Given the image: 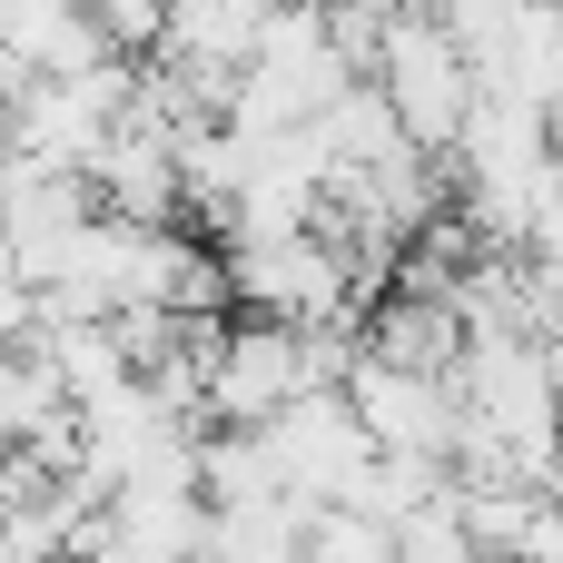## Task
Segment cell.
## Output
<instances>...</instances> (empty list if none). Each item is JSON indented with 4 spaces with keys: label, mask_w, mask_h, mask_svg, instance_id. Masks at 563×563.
<instances>
[{
    "label": "cell",
    "mask_w": 563,
    "mask_h": 563,
    "mask_svg": "<svg viewBox=\"0 0 563 563\" xmlns=\"http://www.w3.org/2000/svg\"><path fill=\"white\" fill-rule=\"evenodd\" d=\"M257 445H267V465H277V495H297L307 515L346 505L356 475L376 465V445H366V426L346 416V396H297L277 426H257Z\"/></svg>",
    "instance_id": "obj_5"
},
{
    "label": "cell",
    "mask_w": 563,
    "mask_h": 563,
    "mask_svg": "<svg viewBox=\"0 0 563 563\" xmlns=\"http://www.w3.org/2000/svg\"><path fill=\"white\" fill-rule=\"evenodd\" d=\"M218 257H228V307H238V317H267V327H346V317H366L346 257H336L317 228H297V238H247V247H218Z\"/></svg>",
    "instance_id": "obj_1"
},
{
    "label": "cell",
    "mask_w": 563,
    "mask_h": 563,
    "mask_svg": "<svg viewBox=\"0 0 563 563\" xmlns=\"http://www.w3.org/2000/svg\"><path fill=\"white\" fill-rule=\"evenodd\" d=\"M346 416L366 426V445L376 455H416V465H445L455 455V426H465V406H455V376H396V366H346Z\"/></svg>",
    "instance_id": "obj_6"
},
{
    "label": "cell",
    "mask_w": 563,
    "mask_h": 563,
    "mask_svg": "<svg viewBox=\"0 0 563 563\" xmlns=\"http://www.w3.org/2000/svg\"><path fill=\"white\" fill-rule=\"evenodd\" d=\"M297 563H396V534L366 525V515H346V505H327V515H307Z\"/></svg>",
    "instance_id": "obj_10"
},
{
    "label": "cell",
    "mask_w": 563,
    "mask_h": 563,
    "mask_svg": "<svg viewBox=\"0 0 563 563\" xmlns=\"http://www.w3.org/2000/svg\"><path fill=\"white\" fill-rule=\"evenodd\" d=\"M376 10H396V20H435L445 0H376Z\"/></svg>",
    "instance_id": "obj_11"
},
{
    "label": "cell",
    "mask_w": 563,
    "mask_h": 563,
    "mask_svg": "<svg viewBox=\"0 0 563 563\" xmlns=\"http://www.w3.org/2000/svg\"><path fill=\"white\" fill-rule=\"evenodd\" d=\"M79 20L99 30L109 59H158V40H168V0H79Z\"/></svg>",
    "instance_id": "obj_9"
},
{
    "label": "cell",
    "mask_w": 563,
    "mask_h": 563,
    "mask_svg": "<svg viewBox=\"0 0 563 563\" xmlns=\"http://www.w3.org/2000/svg\"><path fill=\"white\" fill-rule=\"evenodd\" d=\"M297 396H317L307 386V336L297 327H267V317H228L218 346H208V366H198V416L228 426V435H257Z\"/></svg>",
    "instance_id": "obj_4"
},
{
    "label": "cell",
    "mask_w": 563,
    "mask_h": 563,
    "mask_svg": "<svg viewBox=\"0 0 563 563\" xmlns=\"http://www.w3.org/2000/svg\"><path fill=\"white\" fill-rule=\"evenodd\" d=\"M307 10H336V0H307Z\"/></svg>",
    "instance_id": "obj_12"
},
{
    "label": "cell",
    "mask_w": 563,
    "mask_h": 563,
    "mask_svg": "<svg viewBox=\"0 0 563 563\" xmlns=\"http://www.w3.org/2000/svg\"><path fill=\"white\" fill-rule=\"evenodd\" d=\"M129 89H139V59H99V69H79V79H20V89H10V158L89 178V158H99L109 129L129 119Z\"/></svg>",
    "instance_id": "obj_3"
},
{
    "label": "cell",
    "mask_w": 563,
    "mask_h": 563,
    "mask_svg": "<svg viewBox=\"0 0 563 563\" xmlns=\"http://www.w3.org/2000/svg\"><path fill=\"white\" fill-rule=\"evenodd\" d=\"M386 534H396V563H485V554H475V534H465V515H455V495L416 505V515L386 525Z\"/></svg>",
    "instance_id": "obj_8"
},
{
    "label": "cell",
    "mask_w": 563,
    "mask_h": 563,
    "mask_svg": "<svg viewBox=\"0 0 563 563\" xmlns=\"http://www.w3.org/2000/svg\"><path fill=\"white\" fill-rule=\"evenodd\" d=\"M366 79H376V99L396 109L406 148L445 168V148H455V129H465V109H475V69L455 59V40H445L435 20H396V10H386V40H376Z\"/></svg>",
    "instance_id": "obj_2"
},
{
    "label": "cell",
    "mask_w": 563,
    "mask_h": 563,
    "mask_svg": "<svg viewBox=\"0 0 563 563\" xmlns=\"http://www.w3.org/2000/svg\"><path fill=\"white\" fill-rule=\"evenodd\" d=\"M79 554L89 563H198L208 554V495L198 485H119V495H99Z\"/></svg>",
    "instance_id": "obj_7"
}]
</instances>
